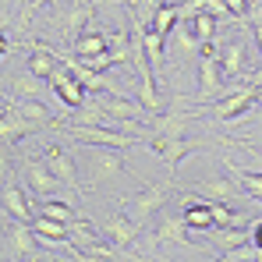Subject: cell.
I'll list each match as a JSON object with an SVG mask.
<instances>
[{
    "label": "cell",
    "instance_id": "cell-1",
    "mask_svg": "<svg viewBox=\"0 0 262 262\" xmlns=\"http://www.w3.org/2000/svg\"><path fill=\"white\" fill-rule=\"evenodd\" d=\"M149 149L174 170L177 163L188 156V142H184V114H167V117H160V124L156 131L149 135Z\"/></svg>",
    "mask_w": 262,
    "mask_h": 262
},
{
    "label": "cell",
    "instance_id": "cell-2",
    "mask_svg": "<svg viewBox=\"0 0 262 262\" xmlns=\"http://www.w3.org/2000/svg\"><path fill=\"white\" fill-rule=\"evenodd\" d=\"M121 152L124 149H114V145H89V149H82L89 181H96V184H117V181H124L128 163H124Z\"/></svg>",
    "mask_w": 262,
    "mask_h": 262
},
{
    "label": "cell",
    "instance_id": "cell-3",
    "mask_svg": "<svg viewBox=\"0 0 262 262\" xmlns=\"http://www.w3.org/2000/svg\"><path fill=\"white\" fill-rule=\"evenodd\" d=\"M39 234L32 223L25 220H7V237H4V259H39L43 248H39Z\"/></svg>",
    "mask_w": 262,
    "mask_h": 262
},
{
    "label": "cell",
    "instance_id": "cell-4",
    "mask_svg": "<svg viewBox=\"0 0 262 262\" xmlns=\"http://www.w3.org/2000/svg\"><path fill=\"white\" fill-rule=\"evenodd\" d=\"M170 181H160V184H145L142 191H135L124 199V213H128L138 227H145V220L152 216V213H160L163 209V202H167V195H170Z\"/></svg>",
    "mask_w": 262,
    "mask_h": 262
},
{
    "label": "cell",
    "instance_id": "cell-5",
    "mask_svg": "<svg viewBox=\"0 0 262 262\" xmlns=\"http://www.w3.org/2000/svg\"><path fill=\"white\" fill-rule=\"evenodd\" d=\"M64 135H68V138H78V142H85V145H114V149H131V145H138V135L117 131V128H103V124H68Z\"/></svg>",
    "mask_w": 262,
    "mask_h": 262
},
{
    "label": "cell",
    "instance_id": "cell-6",
    "mask_svg": "<svg viewBox=\"0 0 262 262\" xmlns=\"http://www.w3.org/2000/svg\"><path fill=\"white\" fill-rule=\"evenodd\" d=\"M46 85H50V92L64 103V106H71V110H78V106H85V96H89V89L82 85V78L71 71V64L64 60L50 78H46Z\"/></svg>",
    "mask_w": 262,
    "mask_h": 262
},
{
    "label": "cell",
    "instance_id": "cell-7",
    "mask_svg": "<svg viewBox=\"0 0 262 262\" xmlns=\"http://www.w3.org/2000/svg\"><path fill=\"white\" fill-rule=\"evenodd\" d=\"M255 99H259V89L245 82V89H237V92H230V96H220L216 103H213V117L227 124V121H234V117L248 114V110L255 106Z\"/></svg>",
    "mask_w": 262,
    "mask_h": 262
},
{
    "label": "cell",
    "instance_id": "cell-8",
    "mask_svg": "<svg viewBox=\"0 0 262 262\" xmlns=\"http://www.w3.org/2000/svg\"><path fill=\"white\" fill-rule=\"evenodd\" d=\"M138 230H142V227H138L128 213H114V216H106L99 223V234H103L106 241H114L121 252H128L131 245L138 241Z\"/></svg>",
    "mask_w": 262,
    "mask_h": 262
},
{
    "label": "cell",
    "instance_id": "cell-9",
    "mask_svg": "<svg viewBox=\"0 0 262 262\" xmlns=\"http://www.w3.org/2000/svg\"><path fill=\"white\" fill-rule=\"evenodd\" d=\"M43 160H46V167L57 174V181H60L64 188H71L75 195H82V181H78L75 160L68 156V149H60V145H46V149H43Z\"/></svg>",
    "mask_w": 262,
    "mask_h": 262
},
{
    "label": "cell",
    "instance_id": "cell-10",
    "mask_svg": "<svg viewBox=\"0 0 262 262\" xmlns=\"http://www.w3.org/2000/svg\"><path fill=\"white\" fill-rule=\"evenodd\" d=\"M223 64H220L216 53H202V60H199V92H202V99H216L220 89H223Z\"/></svg>",
    "mask_w": 262,
    "mask_h": 262
},
{
    "label": "cell",
    "instance_id": "cell-11",
    "mask_svg": "<svg viewBox=\"0 0 262 262\" xmlns=\"http://www.w3.org/2000/svg\"><path fill=\"white\" fill-rule=\"evenodd\" d=\"M195 195H202V199H209V202H237V195H241V184L237 181H227V177H206V181H199L195 184Z\"/></svg>",
    "mask_w": 262,
    "mask_h": 262
},
{
    "label": "cell",
    "instance_id": "cell-12",
    "mask_svg": "<svg viewBox=\"0 0 262 262\" xmlns=\"http://www.w3.org/2000/svg\"><path fill=\"white\" fill-rule=\"evenodd\" d=\"M188 223H184V216H163L160 220V227H156V245L160 241H167V245H174V248H184V252H191V245H188Z\"/></svg>",
    "mask_w": 262,
    "mask_h": 262
},
{
    "label": "cell",
    "instance_id": "cell-13",
    "mask_svg": "<svg viewBox=\"0 0 262 262\" xmlns=\"http://www.w3.org/2000/svg\"><path fill=\"white\" fill-rule=\"evenodd\" d=\"M29 131H36L32 121H25L18 110H11V106H4V121H0V138H4V149L11 152V145L14 142H21Z\"/></svg>",
    "mask_w": 262,
    "mask_h": 262
},
{
    "label": "cell",
    "instance_id": "cell-14",
    "mask_svg": "<svg viewBox=\"0 0 262 262\" xmlns=\"http://www.w3.org/2000/svg\"><path fill=\"white\" fill-rule=\"evenodd\" d=\"M25 177H29V184H32V191H36L39 199H50L53 188L60 184L57 174L46 167V160H29V163H25Z\"/></svg>",
    "mask_w": 262,
    "mask_h": 262
},
{
    "label": "cell",
    "instance_id": "cell-15",
    "mask_svg": "<svg viewBox=\"0 0 262 262\" xmlns=\"http://www.w3.org/2000/svg\"><path fill=\"white\" fill-rule=\"evenodd\" d=\"M220 64H223V75H230V78H248V53H245V43H237V39H230V43L223 46V53H220Z\"/></svg>",
    "mask_w": 262,
    "mask_h": 262
},
{
    "label": "cell",
    "instance_id": "cell-16",
    "mask_svg": "<svg viewBox=\"0 0 262 262\" xmlns=\"http://www.w3.org/2000/svg\"><path fill=\"white\" fill-rule=\"evenodd\" d=\"M4 216H7V220H25V223H32L29 199H25V191H21L14 181H4Z\"/></svg>",
    "mask_w": 262,
    "mask_h": 262
},
{
    "label": "cell",
    "instance_id": "cell-17",
    "mask_svg": "<svg viewBox=\"0 0 262 262\" xmlns=\"http://www.w3.org/2000/svg\"><path fill=\"white\" fill-rule=\"evenodd\" d=\"M14 110H18L25 121H32L36 128H50V124H57V121H53V114L43 106V99H36V96H21V99L14 103Z\"/></svg>",
    "mask_w": 262,
    "mask_h": 262
},
{
    "label": "cell",
    "instance_id": "cell-18",
    "mask_svg": "<svg viewBox=\"0 0 262 262\" xmlns=\"http://www.w3.org/2000/svg\"><path fill=\"white\" fill-rule=\"evenodd\" d=\"M106 50H110V36H106V32H96V29L82 32L78 43L71 46L75 57H96V53H106Z\"/></svg>",
    "mask_w": 262,
    "mask_h": 262
},
{
    "label": "cell",
    "instance_id": "cell-19",
    "mask_svg": "<svg viewBox=\"0 0 262 262\" xmlns=\"http://www.w3.org/2000/svg\"><path fill=\"white\" fill-rule=\"evenodd\" d=\"M163 43H167V36H160L156 29L142 32V50H145V60L152 68V75H160V68H163Z\"/></svg>",
    "mask_w": 262,
    "mask_h": 262
},
{
    "label": "cell",
    "instance_id": "cell-20",
    "mask_svg": "<svg viewBox=\"0 0 262 262\" xmlns=\"http://www.w3.org/2000/svg\"><path fill=\"white\" fill-rule=\"evenodd\" d=\"M32 227H36V234L43 237V241H53V245H60V241H68V223H60V220L46 216V213H39V216L32 220Z\"/></svg>",
    "mask_w": 262,
    "mask_h": 262
},
{
    "label": "cell",
    "instance_id": "cell-21",
    "mask_svg": "<svg viewBox=\"0 0 262 262\" xmlns=\"http://www.w3.org/2000/svg\"><path fill=\"white\" fill-rule=\"evenodd\" d=\"M184 223H188L191 230H213L216 223H213L209 199H206V202H188V206H184Z\"/></svg>",
    "mask_w": 262,
    "mask_h": 262
},
{
    "label": "cell",
    "instance_id": "cell-22",
    "mask_svg": "<svg viewBox=\"0 0 262 262\" xmlns=\"http://www.w3.org/2000/svg\"><path fill=\"white\" fill-rule=\"evenodd\" d=\"M227 174L241 184L245 195H252V199H259V202H262V170L255 174V170H241L237 163H227Z\"/></svg>",
    "mask_w": 262,
    "mask_h": 262
},
{
    "label": "cell",
    "instance_id": "cell-23",
    "mask_svg": "<svg viewBox=\"0 0 262 262\" xmlns=\"http://www.w3.org/2000/svg\"><path fill=\"white\" fill-rule=\"evenodd\" d=\"M57 68H60V57H57L50 46H36L32 60H29V71H32V75H39V78H50Z\"/></svg>",
    "mask_w": 262,
    "mask_h": 262
},
{
    "label": "cell",
    "instance_id": "cell-24",
    "mask_svg": "<svg viewBox=\"0 0 262 262\" xmlns=\"http://www.w3.org/2000/svg\"><path fill=\"white\" fill-rule=\"evenodd\" d=\"M191 32L199 36V43H213L216 39V14H209V11H199L195 18H191Z\"/></svg>",
    "mask_w": 262,
    "mask_h": 262
},
{
    "label": "cell",
    "instance_id": "cell-25",
    "mask_svg": "<svg viewBox=\"0 0 262 262\" xmlns=\"http://www.w3.org/2000/svg\"><path fill=\"white\" fill-rule=\"evenodd\" d=\"M213 234H216V241L227 248V252L252 241V230H241V223H237V227H213Z\"/></svg>",
    "mask_w": 262,
    "mask_h": 262
},
{
    "label": "cell",
    "instance_id": "cell-26",
    "mask_svg": "<svg viewBox=\"0 0 262 262\" xmlns=\"http://www.w3.org/2000/svg\"><path fill=\"white\" fill-rule=\"evenodd\" d=\"M167 0H131L128 7H131V18L135 21H142L145 29H152V18H156V11L163 7Z\"/></svg>",
    "mask_w": 262,
    "mask_h": 262
},
{
    "label": "cell",
    "instance_id": "cell-27",
    "mask_svg": "<svg viewBox=\"0 0 262 262\" xmlns=\"http://www.w3.org/2000/svg\"><path fill=\"white\" fill-rule=\"evenodd\" d=\"M177 21H181V11H177L174 4H163V7L156 11V18H152V29H156L160 36H170L177 29Z\"/></svg>",
    "mask_w": 262,
    "mask_h": 262
},
{
    "label": "cell",
    "instance_id": "cell-28",
    "mask_svg": "<svg viewBox=\"0 0 262 262\" xmlns=\"http://www.w3.org/2000/svg\"><path fill=\"white\" fill-rule=\"evenodd\" d=\"M39 213H46V216H53V220H60V223H78V216H75V209L68 206V202H57V199H46L43 206H39Z\"/></svg>",
    "mask_w": 262,
    "mask_h": 262
},
{
    "label": "cell",
    "instance_id": "cell-29",
    "mask_svg": "<svg viewBox=\"0 0 262 262\" xmlns=\"http://www.w3.org/2000/svg\"><path fill=\"white\" fill-rule=\"evenodd\" d=\"M227 7H230V14H234V18L248 21V0H227Z\"/></svg>",
    "mask_w": 262,
    "mask_h": 262
},
{
    "label": "cell",
    "instance_id": "cell-30",
    "mask_svg": "<svg viewBox=\"0 0 262 262\" xmlns=\"http://www.w3.org/2000/svg\"><path fill=\"white\" fill-rule=\"evenodd\" d=\"M248 25H262V0L248 4Z\"/></svg>",
    "mask_w": 262,
    "mask_h": 262
},
{
    "label": "cell",
    "instance_id": "cell-31",
    "mask_svg": "<svg viewBox=\"0 0 262 262\" xmlns=\"http://www.w3.org/2000/svg\"><path fill=\"white\" fill-rule=\"evenodd\" d=\"M252 245H255V248L262 252V220L255 223V227H252Z\"/></svg>",
    "mask_w": 262,
    "mask_h": 262
},
{
    "label": "cell",
    "instance_id": "cell-32",
    "mask_svg": "<svg viewBox=\"0 0 262 262\" xmlns=\"http://www.w3.org/2000/svg\"><path fill=\"white\" fill-rule=\"evenodd\" d=\"M252 36H255V43H259V50H262V25H252Z\"/></svg>",
    "mask_w": 262,
    "mask_h": 262
},
{
    "label": "cell",
    "instance_id": "cell-33",
    "mask_svg": "<svg viewBox=\"0 0 262 262\" xmlns=\"http://www.w3.org/2000/svg\"><path fill=\"white\" fill-rule=\"evenodd\" d=\"M121 4H131V0H121Z\"/></svg>",
    "mask_w": 262,
    "mask_h": 262
},
{
    "label": "cell",
    "instance_id": "cell-34",
    "mask_svg": "<svg viewBox=\"0 0 262 262\" xmlns=\"http://www.w3.org/2000/svg\"><path fill=\"white\" fill-rule=\"evenodd\" d=\"M259 160H262V152H259Z\"/></svg>",
    "mask_w": 262,
    "mask_h": 262
}]
</instances>
